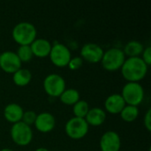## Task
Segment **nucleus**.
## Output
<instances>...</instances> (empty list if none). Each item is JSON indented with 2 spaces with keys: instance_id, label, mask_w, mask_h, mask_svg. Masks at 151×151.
Here are the masks:
<instances>
[{
  "instance_id": "f257e3e1",
  "label": "nucleus",
  "mask_w": 151,
  "mask_h": 151,
  "mask_svg": "<svg viewBox=\"0 0 151 151\" xmlns=\"http://www.w3.org/2000/svg\"><path fill=\"white\" fill-rule=\"evenodd\" d=\"M149 66L141 57L127 58L120 68L123 78L127 82H140L148 73Z\"/></svg>"
},
{
  "instance_id": "f03ea898",
  "label": "nucleus",
  "mask_w": 151,
  "mask_h": 151,
  "mask_svg": "<svg viewBox=\"0 0 151 151\" xmlns=\"http://www.w3.org/2000/svg\"><path fill=\"white\" fill-rule=\"evenodd\" d=\"M36 27L28 21H20L17 23L12 30V39L19 46L30 45L36 39Z\"/></svg>"
},
{
  "instance_id": "7ed1b4c3",
  "label": "nucleus",
  "mask_w": 151,
  "mask_h": 151,
  "mask_svg": "<svg viewBox=\"0 0 151 151\" xmlns=\"http://www.w3.org/2000/svg\"><path fill=\"white\" fill-rule=\"evenodd\" d=\"M126 58L122 49L114 47L110 48L104 52L100 63L104 70L108 72H116L120 70Z\"/></svg>"
},
{
  "instance_id": "20e7f679",
  "label": "nucleus",
  "mask_w": 151,
  "mask_h": 151,
  "mask_svg": "<svg viewBox=\"0 0 151 151\" xmlns=\"http://www.w3.org/2000/svg\"><path fill=\"white\" fill-rule=\"evenodd\" d=\"M127 105L139 106L144 100L145 91L140 82H127L120 94Z\"/></svg>"
},
{
  "instance_id": "39448f33",
  "label": "nucleus",
  "mask_w": 151,
  "mask_h": 151,
  "mask_svg": "<svg viewBox=\"0 0 151 151\" xmlns=\"http://www.w3.org/2000/svg\"><path fill=\"white\" fill-rule=\"evenodd\" d=\"M10 135L12 141L19 147H26L29 145L34 137L31 127L24 124L21 121L12 126L10 129Z\"/></svg>"
},
{
  "instance_id": "423d86ee",
  "label": "nucleus",
  "mask_w": 151,
  "mask_h": 151,
  "mask_svg": "<svg viewBox=\"0 0 151 151\" xmlns=\"http://www.w3.org/2000/svg\"><path fill=\"white\" fill-rule=\"evenodd\" d=\"M89 126L85 119L73 117L68 119L65 125V132L72 140L83 139L88 133Z\"/></svg>"
},
{
  "instance_id": "0eeeda50",
  "label": "nucleus",
  "mask_w": 151,
  "mask_h": 151,
  "mask_svg": "<svg viewBox=\"0 0 151 151\" xmlns=\"http://www.w3.org/2000/svg\"><path fill=\"white\" fill-rule=\"evenodd\" d=\"M43 89L50 97H59L66 88L65 79L58 73H50L43 80Z\"/></svg>"
},
{
  "instance_id": "6e6552de",
  "label": "nucleus",
  "mask_w": 151,
  "mask_h": 151,
  "mask_svg": "<svg viewBox=\"0 0 151 151\" xmlns=\"http://www.w3.org/2000/svg\"><path fill=\"white\" fill-rule=\"evenodd\" d=\"M49 58L55 66L63 68L67 66L72 58V54L70 49L65 44L55 42L52 44Z\"/></svg>"
},
{
  "instance_id": "1a4fd4ad",
  "label": "nucleus",
  "mask_w": 151,
  "mask_h": 151,
  "mask_svg": "<svg viewBox=\"0 0 151 151\" xmlns=\"http://www.w3.org/2000/svg\"><path fill=\"white\" fill-rule=\"evenodd\" d=\"M22 63L16 52L7 50L0 54V68L6 73L13 74L21 68Z\"/></svg>"
},
{
  "instance_id": "9d476101",
  "label": "nucleus",
  "mask_w": 151,
  "mask_h": 151,
  "mask_svg": "<svg viewBox=\"0 0 151 151\" xmlns=\"http://www.w3.org/2000/svg\"><path fill=\"white\" fill-rule=\"evenodd\" d=\"M104 49L94 42L85 43L81 49V58L83 61H87L90 64L100 63L104 55Z\"/></svg>"
},
{
  "instance_id": "9b49d317",
  "label": "nucleus",
  "mask_w": 151,
  "mask_h": 151,
  "mask_svg": "<svg viewBox=\"0 0 151 151\" xmlns=\"http://www.w3.org/2000/svg\"><path fill=\"white\" fill-rule=\"evenodd\" d=\"M99 147L101 151H119L121 148L119 134L112 130L106 131L100 138Z\"/></svg>"
},
{
  "instance_id": "f8f14e48",
  "label": "nucleus",
  "mask_w": 151,
  "mask_h": 151,
  "mask_svg": "<svg viewBox=\"0 0 151 151\" xmlns=\"http://www.w3.org/2000/svg\"><path fill=\"white\" fill-rule=\"evenodd\" d=\"M34 126L35 129L40 133L47 134L51 132L55 128L56 119L50 112L43 111L37 114Z\"/></svg>"
},
{
  "instance_id": "ddd939ff",
  "label": "nucleus",
  "mask_w": 151,
  "mask_h": 151,
  "mask_svg": "<svg viewBox=\"0 0 151 151\" xmlns=\"http://www.w3.org/2000/svg\"><path fill=\"white\" fill-rule=\"evenodd\" d=\"M126 105L127 104L120 94H112L104 101V111L111 115H117L121 112Z\"/></svg>"
},
{
  "instance_id": "4468645a",
  "label": "nucleus",
  "mask_w": 151,
  "mask_h": 151,
  "mask_svg": "<svg viewBox=\"0 0 151 151\" xmlns=\"http://www.w3.org/2000/svg\"><path fill=\"white\" fill-rule=\"evenodd\" d=\"M51 47V42L45 38H36L30 44V48L34 57H37L39 58H44L49 57Z\"/></svg>"
},
{
  "instance_id": "2eb2a0df",
  "label": "nucleus",
  "mask_w": 151,
  "mask_h": 151,
  "mask_svg": "<svg viewBox=\"0 0 151 151\" xmlns=\"http://www.w3.org/2000/svg\"><path fill=\"white\" fill-rule=\"evenodd\" d=\"M23 113H24L23 108L16 103L8 104L4 107L3 112L5 120L12 125L21 121Z\"/></svg>"
},
{
  "instance_id": "dca6fc26",
  "label": "nucleus",
  "mask_w": 151,
  "mask_h": 151,
  "mask_svg": "<svg viewBox=\"0 0 151 151\" xmlns=\"http://www.w3.org/2000/svg\"><path fill=\"white\" fill-rule=\"evenodd\" d=\"M106 112L104 109L99 107H95L89 109L88 114L85 117V120L88 126L100 127L106 120Z\"/></svg>"
},
{
  "instance_id": "f3484780",
  "label": "nucleus",
  "mask_w": 151,
  "mask_h": 151,
  "mask_svg": "<svg viewBox=\"0 0 151 151\" xmlns=\"http://www.w3.org/2000/svg\"><path fill=\"white\" fill-rule=\"evenodd\" d=\"M144 45L142 42L140 41L136 40H132L129 41L122 50L126 58H136V57H141L143 50H144Z\"/></svg>"
},
{
  "instance_id": "a211bd4d",
  "label": "nucleus",
  "mask_w": 151,
  "mask_h": 151,
  "mask_svg": "<svg viewBox=\"0 0 151 151\" xmlns=\"http://www.w3.org/2000/svg\"><path fill=\"white\" fill-rule=\"evenodd\" d=\"M32 73L27 68H20L12 74V81L18 87H25L31 82Z\"/></svg>"
},
{
  "instance_id": "6ab92c4d",
  "label": "nucleus",
  "mask_w": 151,
  "mask_h": 151,
  "mask_svg": "<svg viewBox=\"0 0 151 151\" xmlns=\"http://www.w3.org/2000/svg\"><path fill=\"white\" fill-rule=\"evenodd\" d=\"M59 99L62 104L73 106L81 99V95L80 92L75 88H65V91L60 95Z\"/></svg>"
},
{
  "instance_id": "aec40b11",
  "label": "nucleus",
  "mask_w": 151,
  "mask_h": 151,
  "mask_svg": "<svg viewBox=\"0 0 151 151\" xmlns=\"http://www.w3.org/2000/svg\"><path fill=\"white\" fill-rule=\"evenodd\" d=\"M139 113H140V111L137 106L127 104L124 107V109L121 111L119 115L123 121L127 123H132L137 119V118L139 117Z\"/></svg>"
},
{
  "instance_id": "412c9836",
  "label": "nucleus",
  "mask_w": 151,
  "mask_h": 151,
  "mask_svg": "<svg viewBox=\"0 0 151 151\" xmlns=\"http://www.w3.org/2000/svg\"><path fill=\"white\" fill-rule=\"evenodd\" d=\"M89 109L90 108H89L88 103L87 101H85V100L80 99L75 104L73 105V113L74 115L73 117L85 119V117L88 114Z\"/></svg>"
},
{
  "instance_id": "4be33fe9",
  "label": "nucleus",
  "mask_w": 151,
  "mask_h": 151,
  "mask_svg": "<svg viewBox=\"0 0 151 151\" xmlns=\"http://www.w3.org/2000/svg\"><path fill=\"white\" fill-rule=\"evenodd\" d=\"M16 54H17V56L19 58L21 63L29 62L34 57L33 52H32L31 48H30V45L19 46V48H18V50L16 51Z\"/></svg>"
},
{
  "instance_id": "5701e85b",
  "label": "nucleus",
  "mask_w": 151,
  "mask_h": 151,
  "mask_svg": "<svg viewBox=\"0 0 151 151\" xmlns=\"http://www.w3.org/2000/svg\"><path fill=\"white\" fill-rule=\"evenodd\" d=\"M36 112L34 111H24L23 113V116H22V119H21V122H23L24 124L31 127L32 125L35 124V121L36 119Z\"/></svg>"
},
{
  "instance_id": "b1692460",
  "label": "nucleus",
  "mask_w": 151,
  "mask_h": 151,
  "mask_svg": "<svg viewBox=\"0 0 151 151\" xmlns=\"http://www.w3.org/2000/svg\"><path fill=\"white\" fill-rule=\"evenodd\" d=\"M83 62L84 61L81 57H73V58L72 57L67 65V67L72 71H76L82 66Z\"/></svg>"
},
{
  "instance_id": "393cba45",
  "label": "nucleus",
  "mask_w": 151,
  "mask_h": 151,
  "mask_svg": "<svg viewBox=\"0 0 151 151\" xmlns=\"http://www.w3.org/2000/svg\"><path fill=\"white\" fill-rule=\"evenodd\" d=\"M142 59L145 62V64L150 66L151 65V47L150 46H147L144 48L142 55Z\"/></svg>"
},
{
  "instance_id": "a878e982",
  "label": "nucleus",
  "mask_w": 151,
  "mask_h": 151,
  "mask_svg": "<svg viewBox=\"0 0 151 151\" xmlns=\"http://www.w3.org/2000/svg\"><path fill=\"white\" fill-rule=\"evenodd\" d=\"M143 124H144V127L145 128L150 132L151 131V109H148V111H146L145 113V116H144V119H143Z\"/></svg>"
},
{
  "instance_id": "bb28decb",
  "label": "nucleus",
  "mask_w": 151,
  "mask_h": 151,
  "mask_svg": "<svg viewBox=\"0 0 151 151\" xmlns=\"http://www.w3.org/2000/svg\"><path fill=\"white\" fill-rule=\"evenodd\" d=\"M35 151H50L48 149H46V148H43V147H40V148H38V149H36Z\"/></svg>"
},
{
  "instance_id": "cd10ccee",
  "label": "nucleus",
  "mask_w": 151,
  "mask_h": 151,
  "mask_svg": "<svg viewBox=\"0 0 151 151\" xmlns=\"http://www.w3.org/2000/svg\"><path fill=\"white\" fill-rule=\"evenodd\" d=\"M0 151H13L12 150L9 149V148H4V149H2Z\"/></svg>"
},
{
  "instance_id": "c85d7f7f",
  "label": "nucleus",
  "mask_w": 151,
  "mask_h": 151,
  "mask_svg": "<svg viewBox=\"0 0 151 151\" xmlns=\"http://www.w3.org/2000/svg\"><path fill=\"white\" fill-rule=\"evenodd\" d=\"M0 54H1V52H0Z\"/></svg>"
},
{
  "instance_id": "c756f323",
  "label": "nucleus",
  "mask_w": 151,
  "mask_h": 151,
  "mask_svg": "<svg viewBox=\"0 0 151 151\" xmlns=\"http://www.w3.org/2000/svg\"><path fill=\"white\" fill-rule=\"evenodd\" d=\"M64 151H66V150H64Z\"/></svg>"
}]
</instances>
